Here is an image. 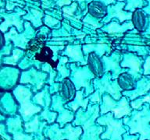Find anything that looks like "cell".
Wrapping results in <instances>:
<instances>
[{
  "mask_svg": "<svg viewBox=\"0 0 150 140\" xmlns=\"http://www.w3.org/2000/svg\"><path fill=\"white\" fill-rule=\"evenodd\" d=\"M21 53H22V52H21L20 50H16V51H14V55L13 58H6V63H9V64H13V65H15V64H16V61L19 58V55Z\"/></svg>",
  "mask_w": 150,
  "mask_h": 140,
  "instance_id": "25",
  "label": "cell"
},
{
  "mask_svg": "<svg viewBox=\"0 0 150 140\" xmlns=\"http://www.w3.org/2000/svg\"><path fill=\"white\" fill-rule=\"evenodd\" d=\"M132 7H136L135 5H134V1H132V2H131V4L129 5V6H127L125 7V9H127V10H131Z\"/></svg>",
  "mask_w": 150,
  "mask_h": 140,
  "instance_id": "33",
  "label": "cell"
},
{
  "mask_svg": "<svg viewBox=\"0 0 150 140\" xmlns=\"http://www.w3.org/2000/svg\"><path fill=\"white\" fill-rule=\"evenodd\" d=\"M2 5H3V3H2V2H0V6H2Z\"/></svg>",
  "mask_w": 150,
  "mask_h": 140,
  "instance_id": "36",
  "label": "cell"
},
{
  "mask_svg": "<svg viewBox=\"0 0 150 140\" xmlns=\"http://www.w3.org/2000/svg\"><path fill=\"white\" fill-rule=\"evenodd\" d=\"M97 123L107 127V129L101 136V139L122 140V134L125 132L121 122L116 121L113 119V113L109 114L97 119Z\"/></svg>",
  "mask_w": 150,
  "mask_h": 140,
  "instance_id": "1",
  "label": "cell"
},
{
  "mask_svg": "<svg viewBox=\"0 0 150 140\" xmlns=\"http://www.w3.org/2000/svg\"><path fill=\"white\" fill-rule=\"evenodd\" d=\"M88 77L90 74L87 71H78L74 75V83L76 84V88L80 89L81 86L88 87Z\"/></svg>",
  "mask_w": 150,
  "mask_h": 140,
  "instance_id": "12",
  "label": "cell"
},
{
  "mask_svg": "<svg viewBox=\"0 0 150 140\" xmlns=\"http://www.w3.org/2000/svg\"><path fill=\"white\" fill-rule=\"evenodd\" d=\"M125 6L124 2H118L115 6H110L107 8L108 13L107 16H105V19L103 20V23H108L110 20H112L113 17H117L120 20V22L122 23L124 22L125 20H129L131 18V13H126L125 12L122 10L123 7Z\"/></svg>",
  "mask_w": 150,
  "mask_h": 140,
  "instance_id": "6",
  "label": "cell"
},
{
  "mask_svg": "<svg viewBox=\"0 0 150 140\" xmlns=\"http://www.w3.org/2000/svg\"><path fill=\"white\" fill-rule=\"evenodd\" d=\"M25 127L26 131L28 132H35V131L37 130L38 128V118H36L32 122L27 124Z\"/></svg>",
  "mask_w": 150,
  "mask_h": 140,
  "instance_id": "22",
  "label": "cell"
},
{
  "mask_svg": "<svg viewBox=\"0 0 150 140\" xmlns=\"http://www.w3.org/2000/svg\"><path fill=\"white\" fill-rule=\"evenodd\" d=\"M94 19H95L94 17H92V16L90 15V14L88 13L86 15V16L84 17V23H88V24H91V25L93 26L95 28L100 27L102 25L98 23V21H97V22H96V21L94 20Z\"/></svg>",
  "mask_w": 150,
  "mask_h": 140,
  "instance_id": "23",
  "label": "cell"
},
{
  "mask_svg": "<svg viewBox=\"0 0 150 140\" xmlns=\"http://www.w3.org/2000/svg\"><path fill=\"white\" fill-rule=\"evenodd\" d=\"M74 2H77L79 4H81L82 2H91V0H73Z\"/></svg>",
  "mask_w": 150,
  "mask_h": 140,
  "instance_id": "34",
  "label": "cell"
},
{
  "mask_svg": "<svg viewBox=\"0 0 150 140\" xmlns=\"http://www.w3.org/2000/svg\"><path fill=\"white\" fill-rule=\"evenodd\" d=\"M74 93V87L73 86L71 82L67 79L64 81V83L63 85L61 94L63 96V97L65 98L66 100H68L73 97Z\"/></svg>",
  "mask_w": 150,
  "mask_h": 140,
  "instance_id": "17",
  "label": "cell"
},
{
  "mask_svg": "<svg viewBox=\"0 0 150 140\" xmlns=\"http://www.w3.org/2000/svg\"><path fill=\"white\" fill-rule=\"evenodd\" d=\"M43 16H44V13L42 12H40L35 9H30V15L24 16L23 18L31 21L35 27H39L42 25V18Z\"/></svg>",
  "mask_w": 150,
  "mask_h": 140,
  "instance_id": "14",
  "label": "cell"
},
{
  "mask_svg": "<svg viewBox=\"0 0 150 140\" xmlns=\"http://www.w3.org/2000/svg\"><path fill=\"white\" fill-rule=\"evenodd\" d=\"M67 55L70 56L74 59V61H80L83 58V55L81 51V46H67V51H65Z\"/></svg>",
  "mask_w": 150,
  "mask_h": 140,
  "instance_id": "16",
  "label": "cell"
},
{
  "mask_svg": "<svg viewBox=\"0 0 150 140\" xmlns=\"http://www.w3.org/2000/svg\"><path fill=\"white\" fill-rule=\"evenodd\" d=\"M109 111H112L115 118H120L124 115L131 114V108L125 98H123L119 104H117L109 95L103 97V104L101 107V114H105Z\"/></svg>",
  "mask_w": 150,
  "mask_h": 140,
  "instance_id": "4",
  "label": "cell"
},
{
  "mask_svg": "<svg viewBox=\"0 0 150 140\" xmlns=\"http://www.w3.org/2000/svg\"><path fill=\"white\" fill-rule=\"evenodd\" d=\"M103 86L100 87V91H99V95H102L103 92H108L110 95L112 96V97L114 98L116 100H118L121 97V89L120 88V86H118V83L117 82H115L112 84L109 83V82L105 80L103 81Z\"/></svg>",
  "mask_w": 150,
  "mask_h": 140,
  "instance_id": "10",
  "label": "cell"
},
{
  "mask_svg": "<svg viewBox=\"0 0 150 140\" xmlns=\"http://www.w3.org/2000/svg\"><path fill=\"white\" fill-rule=\"evenodd\" d=\"M98 107H96V111H94L93 116L88 118H80L79 121L83 122V128L84 130V135L81 137V140H101L99 135L103 132V128L95 125V120L98 116Z\"/></svg>",
  "mask_w": 150,
  "mask_h": 140,
  "instance_id": "5",
  "label": "cell"
},
{
  "mask_svg": "<svg viewBox=\"0 0 150 140\" xmlns=\"http://www.w3.org/2000/svg\"><path fill=\"white\" fill-rule=\"evenodd\" d=\"M25 14L26 12L21 11L15 14L2 15V16H4L5 22L0 25V30H2V32H5V31H6L7 28L9 27V26L14 25L16 26L17 30H21L23 21L21 20V16L22 15H25Z\"/></svg>",
  "mask_w": 150,
  "mask_h": 140,
  "instance_id": "8",
  "label": "cell"
},
{
  "mask_svg": "<svg viewBox=\"0 0 150 140\" xmlns=\"http://www.w3.org/2000/svg\"><path fill=\"white\" fill-rule=\"evenodd\" d=\"M15 140H32L30 136L24 135L23 134H18L15 136Z\"/></svg>",
  "mask_w": 150,
  "mask_h": 140,
  "instance_id": "29",
  "label": "cell"
},
{
  "mask_svg": "<svg viewBox=\"0 0 150 140\" xmlns=\"http://www.w3.org/2000/svg\"><path fill=\"white\" fill-rule=\"evenodd\" d=\"M2 44H3V40H2V35L0 32V47L2 46Z\"/></svg>",
  "mask_w": 150,
  "mask_h": 140,
  "instance_id": "35",
  "label": "cell"
},
{
  "mask_svg": "<svg viewBox=\"0 0 150 140\" xmlns=\"http://www.w3.org/2000/svg\"><path fill=\"white\" fill-rule=\"evenodd\" d=\"M78 4L77 2H74L72 5H70V6H64L63 7V15L64 18L71 19L73 20H76L79 22V19L74 16L75 10L77 9Z\"/></svg>",
  "mask_w": 150,
  "mask_h": 140,
  "instance_id": "18",
  "label": "cell"
},
{
  "mask_svg": "<svg viewBox=\"0 0 150 140\" xmlns=\"http://www.w3.org/2000/svg\"><path fill=\"white\" fill-rule=\"evenodd\" d=\"M44 22L47 26H49L50 27H52L55 25H57V24L60 23L59 20L53 18V17H52V16H49V15L45 16L44 19Z\"/></svg>",
  "mask_w": 150,
  "mask_h": 140,
  "instance_id": "21",
  "label": "cell"
},
{
  "mask_svg": "<svg viewBox=\"0 0 150 140\" xmlns=\"http://www.w3.org/2000/svg\"><path fill=\"white\" fill-rule=\"evenodd\" d=\"M144 102H149L150 103V96H148V97H145L144 99H142V100H138L134 101V102L131 103V106L133 108H135V109H138L139 108L141 105Z\"/></svg>",
  "mask_w": 150,
  "mask_h": 140,
  "instance_id": "24",
  "label": "cell"
},
{
  "mask_svg": "<svg viewBox=\"0 0 150 140\" xmlns=\"http://www.w3.org/2000/svg\"><path fill=\"white\" fill-rule=\"evenodd\" d=\"M140 65L141 62L139 59L133 55H125L124 61L121 63L122 67L131 68L129 73L133 76H136L140 71Z\"/></svg>",
  "mask_w": 150,
  "mask_h": 140,
  "instance_id": "11",
  "label": "cell"
},
{
  "mask_svg": "<svg viewBox=\"0 0 150 140\" xmlns=\"http://www.w3.org/2000/svg\"><path fill=\"white\" fill-rule=\"evenodd\" d=\"M14 94L21 104V113L24 120H27L31 115L41 111V107H35L30 103V98L31 93L28 89L18 86L14 91Z\"/></svg>",
  "mask_w": 150,
  "mask_h": 140,
  "instance_id": "3",
  "label": "cell"
},
{
  "mask_svg": "<svg viewBox=\"0 0 150 140\" xmlns=\"http://www.w3.org/2000/svg\"><path fill=\"white\" fill-rule=\"evenodd\" d=\"M96 1H99V2H103V4L105 5V6L111 5L115 2V0H96Z\"/></svg>",
  "mask_w": 150,
  "mask_h": 140,
  "instance_id": "31",
  "label": "cell"
},
{
  "mask_svg": "<svg viewBox=\"0 0 150 140\" xmlns=\"http://www.w3.org/2000/svg\"><path fill=\"white\" fill-rule=\"evenodd\" d=\"M72 3V0H56V4L59 7L67 6Z\"/></svg>",
  "mask_w": 150,
  "mask_h": 140,
  "instance_id": "27",
  "label": "cell"
},
{
  "mask_svg": "<svg viewBox=\"0 0 150 140\" xmlns=\"http://www.w3.org/2000/svg\"><path fill=\"white\" fill-rule=\"evenodd\" d=\"M144 69H145V72H144V74L147 75L150 73V57L147 58L146 60V62H145V65H144Z\"/></svg>",
  "mask_w": 150,
  "mask_h": 140,
  "instance_id": "28",
  "label": "cell"
},
{
  "mask_svg": "<svg viewBox=\"0 0 150 140\" xmlns=\"http://www.w3.org/2000/svg\"><path fill=\"white\" fill-rule=\"evenodd\" d=\"M82 93H83V90L81 91H78L77 93V95H76V100L75 101H74L72 104V106L71 107L73 108L74 111H76L77 109V107H79V106H82L84 108H86L87 105H88V100H83V95H82Z\"/></svg>",
  "mask_w": 150,
  "mask_h": 140,
  "instance_id": "19",
  "label": "cell"
},
{
  "mask_svg": "<svg viewBox=\"0 0 150 140\" xmlns=\"http://www.w3.org/2000/svg\"><path fill=\"white\" fill-rule=\"evenodd\" d=\"M87 47H88V48H90V49H93V48H95V45H90V44H88L87 45ZM96 48H97L95 49V51H98V53L100 55H103V53H104V48H105V45H103V44H98V45H96ZM88 50H89V49H88ZM88 50H86V51H84L85 53L87 52V51Z\"/></svg>",
  "mask_w": 150,
  "mask_h": 140,
  "instance_id": "26",
  "label": "cell"
},
{
  "mask_svg": "<svg viewBox=\"0 0 150 140\" xmlns=\"http://www.w3.org/2000/svg\"><path fill=\"white\" fill-rule=\"evenodd\" d=\"M134 23L138 30H142L145 26V16L142 13V12H135L134 15Z\"/></svg>",
  "mask_w": 150,
  "mask_h": 140,
  "instance_id": "20",
  "label": "cell"
},
{
  "mask_svg": "<svg viewBox=\"0 0 150 140\" xmlns=\"http://www.w3.org/2000/svg\"><path fill=\"white\" fill-rule=\"evenodd\" d=\"M88 13L94 18L102 19L107 14L106 7L99 1H91L88 3Z\"/></svg>",
  "mask_w": 150,
  "mask_h": 140,
  "instance_id": "9",
  "label": "cell"
},
{
  "mask_svg": "<svg viewBox=\"0 0 150 140\" xmlns=\"http://www.w3.org/2000/svg\"><path fill=\"white\" fill-rule=\"evenodd\" d=\"M42 97H43V92L37 94V95L35 96V100H37V102L41 105L43 104V102H42Z\"/></svg>",
  "mask_w": 150,
  "mask_h": 140,
  "instance_id": "30",
  "label": "cell"
},
{
  "mask_svg": "<svg viewBox=\"0 0 150 140\" xmlns=\"http://www.w3.org/2000/svg\"><path fill=\"white\" fill-rule=\"evenodd\" d=\"M52 129L56 131V136L52 140H63L67 139L68 140H78L82 132L81 128L78 127L77 128H73L70 125H68L64 129L59 130L57 129V125L52 127Z\"/></svg>",
  "mask_w": 150,
  "mask_h": 140,
  "instance_id": "7",
  "label": "cell"
},
{
  "mask_svg": "<svg viewBox=\"0 0 150 140\" xmlns=\"http://www.w3.org/2000/svg\"><path fill=\"white\" fill-rule=\"evenodd\" d=\"M10 31L13 34L14 37L13 36H12V35L9 34H6V37H7L6 40L8 39V38H10V39H12L14 42H15V44H16L17 46L21 47V48H22L23 49H25L26 44H27V43L28 42V41L26 39V37H24V35H19L14 30L13 28H12Z\"/></svg>",
  "mask_w": 150,
  "mask_h": 140,
  "instance_id": "15",
  "label": "cell"
},
{
  "mask_svg": "<svg viewBox=\"0 0 150 140\" xmlns=\"http://www.w3.org/2000/svg\"><path fill=\"white\" fill-rule=\"evenodd\" d=\"M134 26L132 23H126L123 26H120L117 22H112L110 23V25L108 26L105 30L107 31L109 34H117V33H123L125 30H129V29H133Z\"/></svg>",
  "mask_w": 150,
  "mask_h": 140,
  "instance_id": "13",
  "label": "cell"
},
{
  "mask_svg": "<svg viewBox=\"0 0 150 140\" xmlns=\"http://www.w3.org/2000/svg\"><path fill=\"white\" fill-rule=\"evenodd\" d=\"M150 116L148 114V107H144L142 111L138 112L134 118L129 123L131 134L139 132L140 140L150 139Z\"/></svg>",
  "mask_w": 150,
  "mask_h": 140,
  "instance_id": "2",
  "label": "cell"
},
{
  "mask_svg": "<svg viewBox=\"0 0 150 140\" xmlns=\"http://www.w3.org/2000/svg\"><path fill=\"white\" fill-rule=\"evenodd\" d=\"M59 70L60 71L61 73H62V75H63V77H65V76H67V71H66V69L64 66H59Z\"/></svg>",
  "mask_w": 150,
  "mask_h": 140,
  "instance_id": "32",
  "label": "cell"
}]
</instances>
